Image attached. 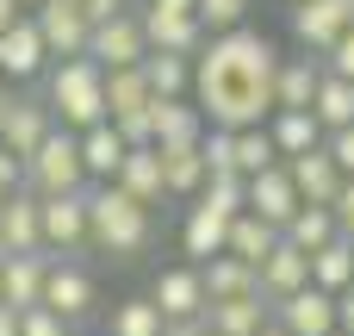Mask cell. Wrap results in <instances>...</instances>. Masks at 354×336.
Returning a JSON list of instances; mask_svg holds the SVG:
<instances>
[{"label": "cell", "mask_w": 354, "mask_h": 336, "mask_svg": "<svg viewBox=\"0 0 354 336\" xmlns=\"http://www.w3.org/2000/svg\"><path fill=\"white\" fill-rule=\"evenodd\" d=\"M44 106H50V118L68 125V131L100 125V118H106V69H100L87 50H81V56H56L50 87H44Z\"/></svg>", "instance_id": "obj_3"}, {"label": "cell", "mask_w": 354, "mask_h": 336, "mask_svg": "<svg viewBox=\"0 0 354 336\" xmlns=\"http://www.w3.org/2000/svg\"><path fill=\"white\" fill-rule=\"evenodd\" d=\"M261 125H268V137H274L280 162H286V156H299V150H317V143H324V125L311 118V106H274Z\"/></svg>", "instance_id": "obj_23"}, {"label": "cell", "mask_w": 354, "mask_h": 336, "mask_svg": "<svg viewBox=\"0 0 354 336\" xmlns=\"http://www.w3.org/2000/svg\"><path fill=\"white\" fill-rule=\"evenodd\" d=\"M149 6H162V12H187L193 0H149Z\"/></svg>", "instance_id": "obj_48"}, {"label": "cell", "mask_w": 354, "mask_h": 336, "mask_svg": "<svg viewBox=\"0 0 354 336\" xmlns=\"http://www.w3.org/2000/svg\"><path fill=\"white\" fill-rule=\"evenodd\" d=\"M50 125H56V118H50L44 100H25V94H6V87H0V143H6L19 162L37 150V137H44Z\"/></svg>", "instance_id": "obj_12"}, {"label": "cell", "mask_w": 354, "mask_h": 336, "mask_svg": "<svg viewBox=\"0 0 354 336\" xmlns=\"http://www.w3.org/2000/svg\"><path fill=\"white\" fill-rule=\"evenodd\" d=\"M149 81H143V62H131V69H106V118L118 125V118H143L149 112Z\"/></svg>", "instance_id": "obj_25"}, {"label": "cell", "mask_w": 354, "mask_h": 336, "mask_svg": "<svg viewBox=\"0 0 354 336\" xmlns=\"http://www.w3.org/2000/svg\"><path fill=\"white\" fill-rule=\"evenodd\" d=\"M75 137H81V168H87V181H112L118 156L131 150V143L118 137V125L100 118V125H87V131H75Z\"/></svg>", "instance_id": "obj_27"}, {"label": "cell", "mask_w": 354, "mask_h": 336, "mask_svg": "<svg viewBox=\"0 0 354 336\" xmlns=\"http://www.w3.org/2000/svg\"><path fill=\"white\" fill-rule=\"evenodd\" d=\"M31 19H37V37H44L50 56H81V50H87L93 19L81 12V0H37Z\"/></svg>", "instance_id": "obj_9"}, {"label": "cell", "mask_w": 354, "mask_h": 336, "mask_svg": "<svg viewBox=\"0 0 354 336\" xmlns=\"http://www.w3.org/2000/svg\"><path fill=\"white\" fill-rule=\"evenodd\" d=\"M156 243V218L143 200H131L118 181H87V249L112 262H137Z\"/></svg>", "instance_id": "obj_2"}, {"label": "cell", "mask_w": 354, "mask_h": 336, "mask_svg": "<svg viewBox=\"0 0 354 336\" xmlns=\"http://www.w3.org/2000/svg\"><path fill=\"white\" fill-rule=\"evenodd\" d=\"M118 6H124V0H81V12H87V19H106V12H118Z\"/></svg>", "instance_id": "obj_46"}, {"label": "cell", "mask_w": 354, "mask_h": 336, "mask_svg": "<svg viewBox=\"0 0 354 336\" xmlns=\"http://www.w3.org/2000/svg\"><path fill=\"white\" fill-rule=\"evenodd\" d=\"M143 81H149L156 100H174V94L193 87V56H180V50H143Z\"/></svg>", "instance_id": "obj_31"}, {"label": "cell", "mask_w": 354, "mask_h": 336, "mask_svg": "<svg viewBox=\"0 0 354 336\" xmlns=\"http://www.w3.org/2000/svg\"><path fill=\"white\" fill-rule=\"evenodd\" d=\"M348 243H354V237H348Z\"/></svg>", "instance_id": "obj_54"}, {"label": "cell", "mask_w": 354, "mask_h": 336, "mask_svg": "<svg viewBox=\"0 0 354 336\" xmlns=\"http://www.w3.org/2000/svg\"><path fill=\"white\" fill-rule=\"evenodd\" d=\"M311 281H317L324 293H342V287L354 281V243L342 237V231H336L330 243H317V249H311Z\"/></svg>", "instance_id": "obj_33"}, {"label": "cell", "mask_w": 354, "mask_h": 336, "mask_svg": "<svg viewBox=\"0 0 354 336\" xmlns=\"http://www.w3.org/2000/svg\"><path fill=\"white\" fill-rule=\"evenodd\" d=\"M311 118H317L324 131L354 125V81H348V75H336V69L317 75V87H311Z\"/></svg>", "instance_id": "obj_28"}, {"label": "cell", "mask_w": 354, "mask_h": 336, "mask_svg": "<svg viewBox=\"0 0 354 336\" xmlns=\"http://www.w3.org/2000/svg\"><path fill=\"white\" fill-rule=\"evenodd\" d=\"M112 181L131 193V200H143L149 212L168 200V187H162V156H156V143H131L124 156H118V168H112Z\"/></svg>", "instance_id": "obj_16"}, {"label": "cell", "mask_w": 354, "mask_h": 336, "mask_svg": "<svg viewBox=\"0 0 354 336\" xmlns=\"http://www.w3.org/2000/svg\"><path fill=\"white\" fill-rule=\"evenodd\" d=\"M37 231L50 256H81L87 249V187L75 193H37Z\"/></svg>", "instance_id": "obj_5"}, {"label": "cell", "mask_w": 354, "mask_h": 336, "mask_svg": "<svg viewBox=\"0 0 354 336\" xmlns=\"http://www.w3.org/2000/svg\"><path fill=\"white\" fill-rule=\"evenodd\" d=\"M162 156V187L168 200H193L205 187V162H199V143H156Z\"/></svg>", "instance_id": "obj_26"}, {"label": "cell", "mask_w": 354, "mask_h": 336, "mask_svg": "<svg viewBox=\"0 0 354 336\" xmlns=\"http://www.w3.org/2000/svg\"><path fill=\"white\" fill-rule=\"evenodd\" d=\"M324 336H348V330H342V324H336V330H324Z\"/></svg>", "instance_id": "obj_51"}, {"label": "cell", "mask_w": 354, "mask_h": 336, "mask_svg": "<svg viewBox=\"0 0 354 336\" xmlns=\"http://www.w3.org/2000/svg\"><path fill=\"white\" fill-rule=\"evenodd\" d=\"M280 237H286V243H299V249L311 256L317 243H330V237H336V212H330V206H317V200H299V212L280 224Z\"/></svg>", "instance_id": "obj_34"}, {"label": "cell", "mask_w": 354, "mask_h": 336, "mask_svg": "<svg viewBox=\"0 0 354 336\" xmlns=\"http://www.w3.org/2000/svg\"><path fill=\"white\" fill-rule=\"evenodd\" d=\"M0 336H19V312L12 306H0Z\"/></svg>", "instance_id": "obj_47"}, {"label": "cell", "mask_w": 354, "mask_h": 336, "mask_svg": "<svg viewBox=\"0 0 354 336\" xmlns=\"http://www.w3.org/2000/svg\"><path fill=\"white\" fill-rule=\"evenodd\" d=\"M199 131H205V112L187 94L149 100V143H199Z\"/></svg>", "instance_id": "obj_21"}, {"label": "cell", "mask_w": 354, "mask_h": 336, "mask_svg": "<svg viewBox=\"0 0 354 336\" xmlns=\"http://www.w3.org/2000/svg\"><path fill=\"white\" fill-rule=\"evenodd\" d=\"M137 25H143V44H149V50H180V56H193V50L205 44V25H199V12H193V6H187V12L143 6V12H137Z\"/></svg>", "instance_id": "obj_15"}, {"label": "cell", "mask_w": 354, "mask_h": 336, "mask_svg": "<svg viewBox=\"0 0 354 336\" xmlns=\"http://www.w3.org/2000/svg\"><path fill=\"white\" fill-rule=\"evenodd\" d=\"M274 37L255 31L249 19L230 31H205V44L193 50V87L187 100L205 112V125H261L274 112Z\"/></svg>", "instance_id": "obj_1"}, {"label": "cell", "mask_w": 354, "mask_h": 336, "mask_svg": "<svg viewBox=\"0 0 354 336\" xmlns=\"http://www.w3.org/2000/svg\"><path fill=\"white\" fill-rule=\"evenodd\" d=\"M268 318L286 336H324V330H336V293H324L317 281H305V287H292L286 299H274Z\"/></svg>", "instance_id": "obj_7"}, {"label": "cell", "mask_w": 354, "mask_h": 336, "mask_svg": "<svg viewBox=\"0 0 354 336\" xmlns=\"http://www.w3.org/2000/svg\"><path fill=\"white\" fill-rule=\"evenodd\" d=\"M25 187L31 193H75L87 187V168H81V137L68 125H50L37 137V150L25 156Z\"/></svg>", "instance_id": "obj_4"}, {"label": "cell", "mask_w": 354, "mask_h": 336, "mask_svg": "<svg viewBox=\"0 0 354 336\" xmlns=\"http://www.w3.org/2000/svg\"><path fill=\"white\" fill-rule=\"evenodd\" d=\"M44 262H50V249H12V256H0V306H12V312L37 306Z\"/></svg>", "instance_id": "obj_17"}, {"label": "cell", "mask_w": 354, "mask_h": 336, "mask_svg": "<svg viewBox=\"0 0 354 336\" xmlns=\"http://www.w3.org/2000/svg\"><path fill=\"white\" fill-rule=\"evenodd\" d=\"M336 324H342V330L354 336V281L342 287V293H336Z\"/></svg>", "instance_id": "obj_45"}, {"label": "cell", "mask_w": 354, "mask_h": 336, "mask_svg": "<svg viewBox=\"0 0 354 336\" xmlns=\"http://www.w3.org/2000/svg\"><path fill=\"white\" fill-rule=\"evenodd\" d=\"M342 25H354V0H299V6H292V37H299V50H311V56H324Z\"/></svg>", "instance_id": "obj_13"}, {"label": "cell", "mask_w": 354, "mask_h": 336, "mask_svg": "<svg viewBox=\"0 0 354 336\" xmlns=\"http://www.w3.org/2000/svg\"><path fill=\"white\" fill-rule=\"evenodd\" d=\"M324 62L305 50V56H280L274 62V106H311V87H317Z\"/></svg>", "instance_id": "obj_29"}, {"label": "cell", "mask_w": 354, "mask_h": 336, "mask_svg": "<svg viewBox=\"0 0 354 336\" xmlns=\"http://www.w3.org/2000/svg\"><path fill=\"white\" fill-rule=\"evenodd\" d=\"M230 156H236V175H255V168L280 162V150H274L268 125H236V131H230Z\"/></svg>", "instance_id": "obj_36"}, {"label": "cell", "mask_w": 354, "mask_h": 336, "mask_svg": "<svg viewBox=\"0 0 354 336\" xmlns=\"http://www.w3.org/2000/svg\"><path fill=\"white\" fill-rule=\"evenodd\" d=\"M19 6H31V0H19Z\"/></svg>", "instance_id": "obj_52"}, {"label": "cell", "mask_w": 354, "mask_h": 336, "mask_svg": "<svg viewBox=\"0 0 354 336\" xmlns=\"http://www.w3.org/2000/svg\"><path fill=\"white\" fill-rule=\"evenodd\" d=\"M162 336H212V330H205V318H168Z\"/></svg>", "instance_id": "obj_44"}, {"label": "cell", "mask_w": 354, "mask_h": 336, "mask_svg": "<svg viewBox=\"0 0 354 336\" xmlns=\"http://www.w3.org/2000/svg\"><path fill=\"white\" fill-rule=\"evenodd\" d=\"M143 25H137V12H106V19H93V31H87V56L100 62V69H131V62H143Z\"/></svg>", "instance_id": "obj_8"}, {"label": "cell", "mask_w": 354, "mask_h": 336, "mask_svg": "<svg viewBox=\"0 0 354 336\" xmlns=\"http://www.w3.org/2000/svg\"><path fill=\"white\" fill-rule=\"evenodd\" d=\"M274 243H280V224H268V218H255L249 206H243V212L230 218V237H224V249H230V256H243L249 268H255V262H261V256H268Z\"/></svg>", "instance_id": "obj_32"}, {"label": "cell", "mask_w": 354, "mask_h": 336, "mask_svg": "<svg viewBox=\"0 0 354 336\" xmlns=\"http://www.w3.org/2000/svg\"><path fill=\"white\" fill-rule=\"evenodd\" d=\"M324 150H330V162L354 175V125H336V131H324Z\"/></svg>", "instance_id": "obj_41"}, {"label": "cell", "mask_w": 354, "mask_h": 336, "mask_svg": "<svg viewBox=\"0 0 354 336\" xmlns=\"http://www.w3.org/2000/svg\"><path fill=\"white\" fill-rule=\"evenodd\" d=\"M243 206H249L255 218H268V224H286V218L299 212V187H292L286 162H268V168L243 175Z\"/></svg>", "instance_id": "obj_10"}, {"label": "cell", "mask_w": 354, "mask_h": 336, "mask_svg": "<svg viewBox=\"0 0 354 336\" xmlns=\"http://www.w3.org/2000/svg\"><path fill=\"white\" fill-rule=\"evenodd\" d=\"M205 330L212 336H255L268 324V299L261 293H230V299H205Z\"/></svg>", "instance_id": "obj_18"}, {"label": "cell", "mask_w": 354, "mask_h": 336, "mask_svg": "<svg viewBox=\"0 0 354 336\" xmlns=\"http://www.w3.org/2000/svg\"><path fill=\"white\" fill-rule=\"evenodd\" d=\"M149 299L162 306V318H199V312H205L199 262H187V268H162V274H156V287H149Z\"/></svg>", "instance_id": "obj_19"}, {"label": "cell", "mask_w": 354, "mask_h": 336, "mask_svg": "<svg viewBox=\"0 0 354 336\" xmlns=\"http://www.w3.org/2000/svg\"><path fill=\"white\" fill-rule=\"evenodd\" d=\"M50 62L44 37H37V19L31 12H12V25L0 31V81H37Z\"/></svg>", "instance_id": "obj_11"}, {"label": "cell", "mask_w": 354, "mask_h": 336, "mask_svg": "<svg viewBox=\"0 0 354 336\" xmlns=\"http://www.w3.org/2000/svg\"><path fill=\"white\" fill-rule=\"evenodd\" d=\"M193 200H205V206H218V212H243V175H236V168H218V175H205V187H199Z\"/></svg>", "instance_id": "obj_37"}, {"label": "cell", "mask_w": 354, "mask_h": 336, "mask_svg": "<svg viewBox=\"0 0 354 336\" xmlns=\"http://www.w3.org/2000/svg\"><path fill=\"white\" fill-rule=\"evenodd\" d=\"M12 249H44V231H37V193L31 187H12L0 200V256Z\"/></svg>", "instance_id": "obj_20"}, {"label": "cell", "mask_w": 354, "mask_h": 336, "mask_svg": "<svg viewBox=\"0 0 354 336\" xmlns=\"http://www.w3.org/2000/svg\"><path fill=\"white\" fill-rule=\"evenodd\" d=\"M330 212H336V231H342V237H354V175H342V187H336Z\"/></svg>", "instance_id": "obj_42"}, {"label": "cell", "mask_w": 354, "mask_h": 336, "mask_svg": "<svg viewBox=\"0 0 354 336\" xmlns=\"http://www.w3.org/2000/svg\"><path fill=\"white\" fill-rule=\"evenodd\" d=\"M19 336H75V324H68V318H56V312L37 299V306H25V312H19Z\"/></svg>", "instance_id": "obj_39"}, {"label": "cell", "mask_w": 354, "mask_h": 336, "mask_svg": "<svg viewBox=\"0 0 354 336\" xmlns=\"http://www.w3.org/2000/svg\"><path fill=\"white\" fill-rule=\"evenodd\" d=\"M255 336H286V330H280V324H274V318H268V324H261V330H255Z\"/></svg>", "instance_id": "obj_50"}, {"label": "cell", "mask_w": 354, "mask_h": 336, "mask_svg": "<svg viewBox=\"0 0 354 336\" xmlns=\"http://www.w3.org/2000/svg\"><path fill=\"white\" fill-rule=\"evenodd\" d=\"M317 62H324V69H336V75H348V81H354V25H342V31H336V44H330V50H324Z\"/></svg>", "instance_id": "obj_40"}, {"label": "cell", "mask_w": 354, "mask_h": 336, "mask_svg": "<svg viewBox=\"0 0 354 336\" xmlns=\"http://www.w3.org/2000/svg\"><path fill=\"white\" fill-rule=\"evenodd\" d=\"M56 318H68V324H81V318H93V306H100V287H93V274L75 262V256H50L44 262V293H37Z\"/></svg>", "instance_id": "obj_6"}, {"label": "cell", "mask_w": 354, "mask_h": 336, "mask_svg": "<svg viewBox=\"0 0 354 336\" xmlns=\"http://www.w3.org/2000/svg\"><path fill=\"white\" fill-rule=\"evenodd\" d=\"M230 218H236V212H218V206L193 200V206H187V224H180V249H187L193 262L218 256V249H224V237H230Z\"/></svg>", "instance_id": "obj_24"}, {"label": "cell", "mask_w": 354, "mask_h": 336, "mask_svg": "<svg viewBox=\"0 0 354 336\" xmlns=\"http://www.w3.org/2000/svg\"><path fill=\"white\" fill-rule=\"evenodd\" d=\"M193 12H199L205 31H230V25L249 19V0H193Z\"/></svg>", "instance_id": "obj_38"}, {"label": "cell", "mask_w": 354, "mask_h": 336, "mask_svg": "<svg viewBox=\"0 0 354 336\" xmlns=\"http://www.w3.org/2000/svg\"><path fill=\"white\" fill-rule=\"evenodd\" d=\"M286 175H292V187H299V200H317V206H330V200H336V187H342V168L330 162V150H324V143H317V150L286 156Z\"/></svg>", "instance_id": "obj_22"}, {"label": "cell", "mask_w": 354, "mask_h": 336, "mask_svg": "<svg viewBox=\"0 0 354 336\" xmlns=\"http://www.w3.org/2000/svg\"><path fill=\"white\" fill-rule=\"evenodd\" d=\"M12 12H19V0H0V31L12 25Z\"/></svg>", "instance_id": "obj_49"}, {"label": "cell", "mask_w": 354, "mask_h": 336, "mask_svg": "<svg viewBox=\"0 0 354 336\" xmlns=\"http://www.w3.org/2000/svg\"><path fill=\"white\" fill-rule=\"evenodd\" d=\"M12 187H25V162H19V156H12V150L0 143V200H6Z\"/></svg>", "instance_id": "obj_43"}, {"label": "cell", "mask_w": 354, "mask_h": 336, "mask_svg": "<svg viewBox=\"0 0 354 336\" xmlns=\"http://www.w3.org/2000/svg\"><path fill=\"white\" fill-rule=\"evenodd\" d=\"M305 281H311V256H305L299 243H286V237L255 262V293H261L268 306H274V299H286V293H292V287H305Z\"/></svg>", "instance_id": "obj_14"}, {"label": "cell", "mask_w": 354, "mask_h": 336, "mask_svg": "<svg viewBox=\"0 0 354 336\" xmlns=\"http://www.w3.org/2000/svg\"><path fill=\"white\" fill-rule=\"evenodd\" d=\"M162 306L156 299H118L112 306V318H106V330L112 336H162Z\"/></svg>", "instance_id": "obj_35"}, {"label": "cell", "mask_w": 354, "mask_h": 336, "mask_svg": "<svg viewBox=\"0 0 354 336\" xmlns=\"http://www.w3.org/2000/svg\"><path fill=\"white\" fill-rule=\"evenodd\" d=\"M31 6H37V0H31Z\"/></svg>", "instance_id": "obj_53"}, {"label": "cell", "mask_w": 354, "mask_h": 336, "mask_svg": "<svg viewBox=\"0 0 354 336\" xmlns=\"http://www.w3.org/2000/svg\"><path fill=\"white\" fill-rule=\"evenodd\" d=\"M199 287H205V299H230V293H255V268H249L243 256L218 249V256H205V262H199Z\"/></svg>", "instance_id": "obj_30"}]
</instances>
